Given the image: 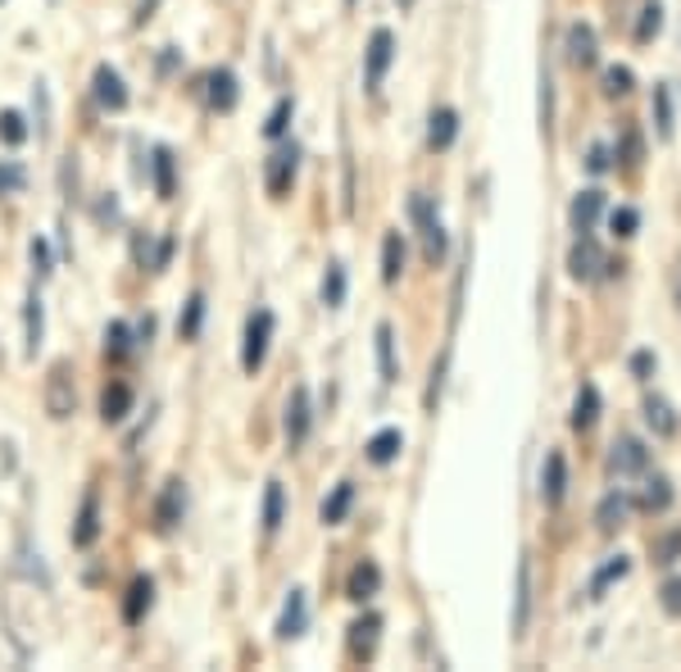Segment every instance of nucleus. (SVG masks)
Wrapping results in <instances>:
<instances>
[{
    "mask_svg": "<svg viewBox=\"0 0 681 672\" xmlns=\"http://www.w3.org/2000/svg\"><path fill=\"white\" fill-rule=\"evenodd\" d=\"M609 227H613V236H622V242H627V236H637V227H641V214L631 210V205H618V210L609 214Z\"/></svg>",
    "mask_w": 681,
    "mask_h": 672,
    "instance_id": "obj_37",
    "label": "nucleus"
},
{
    "mask_svg": "<svg viewBox=\"0 0 681 672\" xmlns=\"http://www.w3.org/2000/svg\"><path fill=\"white\" fill-rule=\"evenodd\" d=\"M95 537H101V496L87 491L82 509H78V522H73V546L87 550V546H95Z\"/></svg>",
    "mask_w": 681,
    "mask_h": 672,
    "instance_id": "obj_11",
    "label": "nucleus"
},
{
    "mask_svg": "<svg viewBox=\"0 0 681 672\" xmlns=\"http://www.w3.org/2000/svg\"><path fill=\"white\" fill-rule=\"evenodd\" d=\"M291 114H296V101H291V95H282V101L273 105V114H268V123H264V136H282L286 132V123H291Z\"/></svg>",
    "mask_w": 681,
    "mask_h": 672,
    "instance_id": "obj_36",
    "label": "nucleus"
},
{
    "mask_svg": "<svg viewBox=\"0 0 681 672\" xmlns=\"http://www.w3.org/2000/svg\"><path fill=\"white\" fill-rule=\"evenodd\" d=\"M45 414H51L55 422L73 418L78 414V387H73V368L69 364H51V373H45Z\"/></svg>",
    "mask_w": 681,
    "mask_h": 672,
    "instance_id": "obj_2",
    "label": "nucleus"
},
{
    "mask_svg": "<svg viewBox=\"0 0 681 672\" xmlns=\"http://www.w3.org/2000/svg\"><path fill=\"white\" fill-rule=\"evenodd\" d=\"M596 418H600V391H596V381H581V387H577V400H572V414H568V422H572V431H591V427H596Z\"/></svg>",
    "mask_w": 681,
    "mask_h": 672,
    "instance_id": "obj_15",
    "label": "nucleus"
},
{
    "mask_svg": "<svg viewBox=\"0 0 681 672\" xmlns=\"http://www.w3.org/2000/svg\"><path fill=\"white\" fill-rule=\"evenodd\" d=\"M627 91H631V69H622V64L604 69V95H627Z\"/></svg>",
    "mask_w": 681,
    "mask_h": 672,
    "instance_id": "obj_42",
    "label": "nucleus"
},
{
    "mask_svg": "<svg viewBox=\"0 0 681 672\" xmlns=\"http://www.w3.org/2000/svg\"><path fill=\"white\" fill-rule=\"evenodd\" d=\"M654 123H659V136L668 141L672 136V95H668V86H654Z\"/></svg>",
    "mask_w": 681,
    "mask_h": 672,
    "instance_id": "obj_38",
    "label": "nucleus"
},
{
    "mask_svg": "<svg viewBox=\"0 0 681 672\" xmlns=\"http://www.w3.org/2000/svg\"><path fill=\"white\" fill-rule=\"evenodd\" d=\"M155 186H160L164 201L173 196V160H169V151H155Z\"/></svg>",
    "mask_w": 681,
    "mask_h": 672,
    "instance_id": "obj_40",
    "label": "nucleus"
},
{
    "mask_svg": "<svg viewBox=\"0 0 681 672\" xmlns=\"http://www.w3.org/2000/svg\"><path fill=\"white\" fill-rule=\"evenodd\" d=\"M201 318H205V296L196 292V296L186 301V314H182V323H177L182 342H196V332H201Z\"/></svg>",
    "mask_w": 681,
    "mask_h": 672,
    "instance_id": "obj_35",
    "label": "nucleus"
},
{
    "mask_svg": "<svg viewBox=\"0 0 681 672\" xmlns=\"http://www.w3.org/2000/svg\"><path fill=\"white\" fill-rule=\"evenodd\" d=\"M392 60H396V37H392V28H373L368 51H364V86L373 95L382 91V78H386V69H392Z\"/></svg>",
    "mask_w": 681,
    "mask_h": 672,
    "instance_id": "obj_4",
    "label": "nucleus"
},
{
    "mask_svg": "<svg viewBox=\"0 0 681 672\" xmlns=\"http://www.w3.org/2000/svg\"><path fill=\"white\" fill-rule=\"evenodd\" d=\"M587 164H591V173H604V169H609V151H604V146H596Z\"/></svg>",
    "mask_w": 681,
    "mask_h": 672,
    "instance_id": "obj_49",
    "label": "nucleus"
},
{
    "mask_svg": "<svg viewBox=\"0 0 681 672\" xmlns=\"http://www.w3.org/2000/svg\"><path fill=\"white\" fill-rule=\"evenodd\" d=\"M631 500L627 491H609L600 505H596V522H600V532H613V527H622L627 522V513H631Z\"/></svg>",
    "mask_w": 681,
    "mask_h": 672,
    "instance_id": "obj_19",
    "label": "nucleus"
},
{
    "mask_svg": "<svg viewBox=\"0 0 681 672\" xmlns=\"http://www.w3.org/2000/svg\"><path fill=\"white\" fill-rule=\"evenodd\" d=\"M177 522H182V482H169L160 505H155V527L169 532V527H177Z\"/></svg>",
    "mask_w": 681,
    "mask_h": 672,
    "instance_id": "obj_27",
    "label": "nucleus"
},
{
    "mask_svg": "<svg viewBox=\"0 0 681 672\" xmlns=\"http://www.w3.org/2000/svg\"><path fill=\"white\" fill-rule=\"evenodd\" d=\"M618 160H627V164H637V160H641V136H637V132H627V136H622Z\"/></svg>",
    "mask_w": 681,
    "mask_h": 672,
    "instance_id": "obj_47",
    "label": "nucleus"
},
{
    "mask_svg": "<svg viewBox=\"0 0 681 672\" xmlns=\"http://www.w3.org/2000/svg\"><path fill=\"white\" fill-rule=\"evenodd\" d=\"M600 214H604V191H596V186L577 191L572 205H568V223H572V232H577V236L596 232V218H600Z\"/></svg>",
    "mask_w": 681,
    "mask_h": 672,
    "instance_id": "obj_9",
    "label": "nucleus"
},
{
    "mask_svg": "<svg viewBox=\"0 0 681 672\" xmlns=\"http://www.w3.org/2000/svg\"><path fill=\"white\" fill-rule=\"evenodd\" d=\"M531 628V559H518V587H514V637H527Z\"/></svg>",
    "mask_w": 681,
    "mask_h": 672,
    "instance_id": "obj_13",
    "label": "nucleus"
},
{
    "mask_svg": "<svg viewBox=\"0 0 681 672\" xmlns=\"http://www.w3.org/2000/svg\"><path fill=\"white\" fill-rule=\"evenodd\" d=\"M637 505L641 509H650V513H663L668 505H672V482H668V477H646V487H641V496H637Z\"/></svg>",
    "mask_w": 681,
    "mask_h": 672,
    "instance_id": "obj_30",
    "label": "nucleus"
},
{
    "mask_svg": "<svg viewBox=\"0 0 681 672\" xmlns=\"http://www.w3.org/2000/svg\"><path fill=\"white\" fill-rule=\"evenodd\" d=\"M377 373H382L386 387H392V381L400 377V368H396V332H392V323H377Z\"/></svg>",
    "mask_w": 681,
    "mask_h": 672,
    "instance_id": "obj_20",
    "label": "nucleus"
},
{
    "mask_svg": "<svg viewBox=\"0 0 681 672\" xmlns=\"http://www.w3.org/2000/svg\"><path fill=\"white\" fill-rule=\"evenodd\" d=\"M309 427H314V409H309V391L305 387H296L291 391V400H286V418H282V431H286V446L296 450V446H305V437H309Z\"/></svg>",
    "mask_w": 681,
    "mask_h": 672,
    "instance_id": "obj_7",
    "label": "nucleus"
},
{
    "mask_svg": "<svg viewBox=\"0 0 681 672\" xmlns=\"http://www.w3.org/2000/svg\"><path fill=\"white\" fill-rule=\"evenodd\" d=\"M151 595H155L151 578H136V582L128 587V600H123V622H141L145 609H151Z\"/></svg>",
    "mask_w": 681,
    "mask_h": 672,
    "instance_id": "obj_31",
    "label": "nucleus"
},
{
    "mask_svg": "<svg viewBox=\"0 0 681 672\" xmlns=\"http://www.w3.org/2000/svg\"><path fill=\"white\" fill-rule=\"evenodd\" d=\"M132 414V387L128 381H110L105 396H101V418L105 422H123Z\"/></svg>",
    "mask_w": 681,
    "mask_h": 672,
    "instance_id": "obj_21",
    "label": "nucleus"
},
{
    "mask_svg": "<svg viewBox=\"0 0 681 672\" xmlns=\"http://www.w3.org/2000/svg\"><path fill=\"white\" fill-rule=\"evenodd\" d=\"M563 45H568V64H577V69H591L600 60V41H596V28L591 23H572L568 37H563Z\"/></svg>",
    "mask_w": 681,
    "mask_h": 672,
    "instance_id": "obj_10",
    "label": "nucleus"
},
{
    "mask_svg": "<svg viewBox=\"0 0 681 672\" xmlns=\"http://www.w3.org/2000/svg\"><path fill=\"white\" fill-rule=\"evenodd\" d=\"M672 296H677V309H681V273H677V286H672Z\"/></svg>",
    "mask_w": 681,
    "mask_h": 672,
    "instance_id": "obj_51",
    "label": "nucleus"
},
{
    "mask_svg": "<svg viewBox=\"0 0 681 672\" xmlns=\"http://www.w3.org/2000/svg\"><path fill=\"white\" fill-rule=\"evenodd\" d=\"M340 301H346V268H340V264H327V277H323V305H327V309H340Z\"/></svg>",
    "mask_w": 681,
    "mask_h": 672,
    "instance_id": "obj_34",
    "label": "nucleus"
},
{
    "mask_svg": "<svg viewBox=\"0 0 681 672\" xmlns=\"http://www.w3.org/2000/svg\"><path fill=\"white\" fill-rule=\"evenodd\" d=\"M646 422L654 427V437H677V414H672V405L668 400H659V396H646Z\"/></svg>",
    "mask_w": 681,
    "mask_h": 672,
    "instance_id": "obj_29",
    "label": "nucleus"
},
{
    "mask_svg": "<svg viewBox=\"0 0 681 672\" xmlns=\"http://www.w3.org/2000/svg\"><path fill=\"white\" fill-rule=\"evenodd\" d=\"M301 632H305V591H291V600H286V609L277 618V637L282 641H296Z\"/></svg>",
    "mask_w": 681,
    "mask_h": 672,
    "instance_id": "obj_24",
    "label": "nucleus"
},
{
    "mask_svg": "<svg viewBox=\"0 0 681 672\" xmlns=\"http://www.w3.org/2000/svg\"><path fill=\"white\" fill-rule=\"evenodd\" d=\"M400 450H405V431H400V427H382L377 437L368 441V459H373L377 468H382V464H392Z\"/></svg>",
    "mask_w": 681,
    "mask_h": 672,
    "instance_id": "obj_23",
    "label": "nucleus"
},
{
    "mask_svg": "<svg viewBox=\"0 0 681 672\" xmlns=\"http://www.w3.org/2000/svg\"><path fill=\"white\" fill-rule=\"evenodd\" d=\"M210 105H214V110H232V105H236V78H232L227 69L210 73Z\"/></svg>",
    "mask_w": 681,
    "mask_h": 672,
    "instance_id": "obj_33",
    "label": "nucleus"
},
{
    "mask_svg": "<svg viewBox=\"0 0 681 672\" xmlns=\"http://www.w3.org/2000/svg\"><path fill=\"white\" fill-rule=\"evenodd\" d=\"M400 273H405V242H400V232H386V242H382V282L396 286Z\"/></svg>",
    "mask_w": 681,
    "mask_h": 672,
    "instance_id": "obj_22",
    "label": "nucleus"
},
{
    "mask_svg": "<svg viewBox=\"0 0 681 672\" xmlns=\"http://www.w3.org/2000/svg\"><path fill=\"white\" fill-rule=\"evenodd\" d=\"M32 264H37V273H51L45 264H51V251H45V242H32Z\"/></svg>",
    "mask_w": 681,
    "mask_h": 672,
    "instance_id": "obj_48",
    "label": "nucleus"
},
{
    "mask_svg": "<svg viewBox=\"0 0 681 672\" xmlns=\"http://www.w3.org/2000/svg\"><path fill=\"white\" fill-rule=\"evenodd\" d=\"M409 210H414V223H418V232H423V255H427V264H441L446 259V227H441V218H436V210H431V196H418L409 201Z\"/></svg>",
    "mask_w": 681,
    "mask_h": 672,
    "instance_id": "obj_3",
    "label": "nucleus"
},
{
    "mask_svg": "<svg viewBox=\"0 0 681 672\" xmlns=\"http://www.w3.org/2000/svg\"><path fill=\"white\" fill-rule=\"evenodd\" d=\"M646 468H650L646 441H637V437H618V441H613V450H609V472H618V477H641Z\"/></svg>",
    "mask_w": 681,
    "mask_h": 672,
    "instance_id": "obj_8",
    "label": "nucleus"
},
{
    "mask_svg": "<svg viewBox=\"0 0 681 672\" xmlns=\"http://www.w3.org/2000/svg\"><path fill=\"white\" fill-rule=\"evenodd\" d=\"M377 591H382V568H377L373 559H359V563L350 568V578H346V595H350L355 604H368Z\"/></svg>",
    "mask_w": 681,
    "mask_h": 672,
    "instance_id": "obj_12",
    "label": "nucleus"
},
{
    "mask_svg": "<svg viewBox=\"0 0 681 672\" xmlns=\"http://www.w3.org/2000/svg\"><path fill=\"white\" fill-rule=\"evenodd\" d=\"M268 342H273V314H268V309H255V314L246 318L241 368H246V373H260V368H264V355H268Z\"/></svg>",
    "mask_w": 681,
    "mask_h": 672,
    "instance_id": "obj_5",
    "label": "nucleus"
},
{
    "mask_svg": "<svg viewBox=\"0 0 681 672\" xmlns=\"http://www.w3.org/2000/svg\"><path fill=\"white\" fill-rule=\"evenodd\" d=\"M23 136H28V128H23V114H14V110H6V114H0V141H6V146H19Z\"/></svg>",
    "mask_w": 681,
    "mask_h": 672,
    "instance_id": "obj_39",
    "label": "nucleus"
},
{
    "mask_svg": "<svg viewBox=\"0 0 681 672\" xmlns=\"http://www.w3.org/2000/svg\"><path fill=\"white\" fill-rule=\"evenodd\" d=\"M350 505H355V482H340V487L323 500V522H327V527H340V522H346V513H350Z\"/></svg>",
    "mask_w": 681,
    "mask_h": 672,
    "instance_id": "obj_28",
    "label": "nucleus"
},
{
    "mask_svg": "<svg viewBox=\"0 0 681 672\" xmlns=\"http://www.w3.org/2000/svg\"><path fill=\"white\" fill-rule=\"evenodd\" d=\"M23 186V169L19 164H0V196H10V191Z\"/></svg>",
    "mask_w": 681,
    "mask_h": 672,
    "instance_id": "obj_46",
    "label": "nucleus"
},
{
    "mask_svg": "<svg viewBox=\"0 0 681 672\" xmlns=\"http://www.w3.org/2000/svg\"><path fill=\"white\" fill-rule=\"evenodd\" d=\"M41 332H45V314H41V301H37V292H28V305H23V342H28V359H37Z\"/></svg>",
    "mask_w": 681,
    "mask_h": 672,
    "instance_id": "obj_25",
    "label": "nucleus"
},
{
    "mask_svg": "<svg viewBox=\"0 0 681 672\" xmlns=\"http://www.w3.org/2000/svg\"><path fill=\"white\" fill-rule=\"evenodd\" d=\"M296 169H301V151H296V146H282V151L268 155L264 186H268V196H273V201L291 196V186H296Z\"/></svg>",
    "mask_w": 681,
    "mask_h": 672,
    "instance_id": "obj_6",
    "label": "nucleus"
},
{
    "mask_svg": "<svg viewBox=\"0 0 681 672\" xmlns=\"http://www.w3.org/2000/svg\"><path fill=\"white\" fill-rule=\"evenodd\" d=\"M631 368H637V377H650V368H654V355H637V359H631Z\"/></svg>",
    "mask_w": 681,
    "mask_h": 672,
    "instance_id": "obj_50",
    "label": "nucleus"
},
{
    "mask_svg": "<svg viewBox=\"0 0 681 672\" xmlns=\"http://www.w3.org/2000/svg\"><path fill=\"white\" fill-rule=\"evenodd\" d=\"M105 350H110L114 359H123V355H128V323H114V327H110V336H105Z\"/></svg>",
    "mask_w": 681,
    "mask_h": 672,
    "instance_id": "obj_45",
    "label": "nucleus"
},
{
    "mask_svg": "<svg viewBox=\"0 0 681 672\" xmlns=\"http://www.w3.org/2000/svg\"><path fill=\"white\" fill-rule=\"evenodd\" d=\"M563 491H568V464H563L559 450H550L546 455V468H541V500L546 505H559Z\"/></svg>",
    "mask_w": 681,
    "mask_h": 672,
    "instance_id": "obj_18",
    "label": "nucleus"
},
{
    "mask_svg": "<svg viewBox=\"0 0 681 672\" xmlns=\"http://www.w3.org/2000/svg\"><path fill=\"white\" fill-rule=\"evenodd\" d=\"M455 136H459V114H455L450 105L431 110V119H427V146H431V151H450Z\"/></svg>",
    "mask_w": 681,
    "mask_h": 672,
    "instance_id": "obj_14",
    "label": "nucleus"
},
{
    "mask_svg": "<svg viewBox=\"0 0 681 672\" xmlns=\"http://www.w3.org/2000/svg\"><path fill=\"white\" fill-rule=\"evenodd\" d=\"M677 554H681V527L654 541V563H677Z\"/></svg>",
    "mask_w": 681,
    "mask_h": 672,
    "instance_id": "obj_41",
    "label": "nucleus"
},
{
    "mask_svg": "<svg viewBox=\"0 0 681 672\" xmlns=\"http://www.w3.org/2000/svg\"><path fill=\"white\" fill-rule=\"evenodd\" d=\"M627 572H631V559H627V554L604 559V563H600V572L591 578V600H600V595H604L613 582H622V578H627Z\"/></svg>",
    "mask_w": 681,
    "mask_h": 672,
    "instance_id": "obj_26",
    "label": "nucleus"
},
{
    "mask_svg": "<svg viewBox=\"0 0 681 672\" xmlns=\"http://www.w3.org/2000/svg\"><path fill=\"white\" fill-rule=\"evenodd\" d=\"M659 604H663L672 618H681V578H668V582H663V591H659Z\"/></svg>",
    "mask_w": 681,
    "mask_h": 672,
    "instance_id": "obj_43",
    "label": "nucleus"
},
{
    "mask_svg": "<svg viewBox=\"0 0 681 672\" xmlns=\"http://www.w3.org/2000/svg\"><path fill=\"white\" fill-rule=\"evenodd\" d=\"M282 518H286V491H282V482H268V491H264V532L268 537H277Z\"/></svg>",
    "mask_w": 681,
    "mask_h": 672,
    "instance_id": "obj_32",
    "label": "nucleus"
},
{
    "mask_svg": "<svg viewBox=\"0 0 681 672\" xmlns=\"http://www.w3.org/2000/svg\"><path fill=\"white\" fill-rule=\"evenodd\" d=\"M400 6H414V0H400Z\"/></svg>",
    "mask_w": 681,
    "mask_h": 672,
    "instance_id": "obj_52",
    "label": "nucleus"
},
{
    "mask_svg": "<svg viewBox=\"0 0 681 672\" xmlns=\"http://www.w3.org/2000/svg\"><path fill=\"white\" fill-rule=\"evenodd\" d=\"M659 23H663V10H659V6H646V10H641V28H637V41H650V37L659 32Z\"/></svg>",
    "mask_w": 681,
    "mask_h": 672,
    "instance_id": "obj_44",
    "label": "nucleus"
},
{
    "mask_svg": "<svg viewBox=\"0 0 681 672\" xmlns=\"http://www.w3.org/2000/svg\"><path fill=\"white\" fill-rule=\"evenodd\" d=\"M377 632H382V618L364 613L350 622V659H373L377 654Z\"/></svg>",
    "mask_w": 681,
    "mask_h": 672,
    "instance_id": "obj_16",
    "label": "nucleus"
},
{
    "mask_svg": "<svg viewBox=\"0 0 681 672\" xmlns=\"http://www.w3.org/2000/svg\"><path fill=\"white\" fill-rule=\"evenodd\" d=\"M91 86H95V101H101L105 110H123V105H128V86H123V78H119L110 64L95 69Z\"/></svg>",
    "mask_w": 681,
    "mask_h": 672,
    "instance_id": "obj_17",
    "label": "nucleus"
},
{
    "mask_svg": "<svg viewBox=\"0 0 681 672\" xmlns=\"http://www.w3.org/2000/svg\"><path fill=\"white\" fill-rule=\"evenodd\" d=\"M568 273H572L577 282H600V277L613 273V259L604 255V246L587 232V236H577L572 251H568Z\"/></svg>",
    "mask_w": 681,
    "mask_h": 672,
    "instance_id": "obj_1",
    "label": "nucleus"
},
{
    "mask_svg": "<svg viewBox=\"0 0 681 672\" xmlns=\"http://www.w3.org/2000/svg\"><path fill=\"white\" fill-rule=\"evenodd\" d=\"M346 6H355V0H346Z\"/></svg>",
    "mask_w": 681,
    "mask_h": 672,
    "instance_id": "obj_53",
    "label": "nucleus"
}]
</instances>
